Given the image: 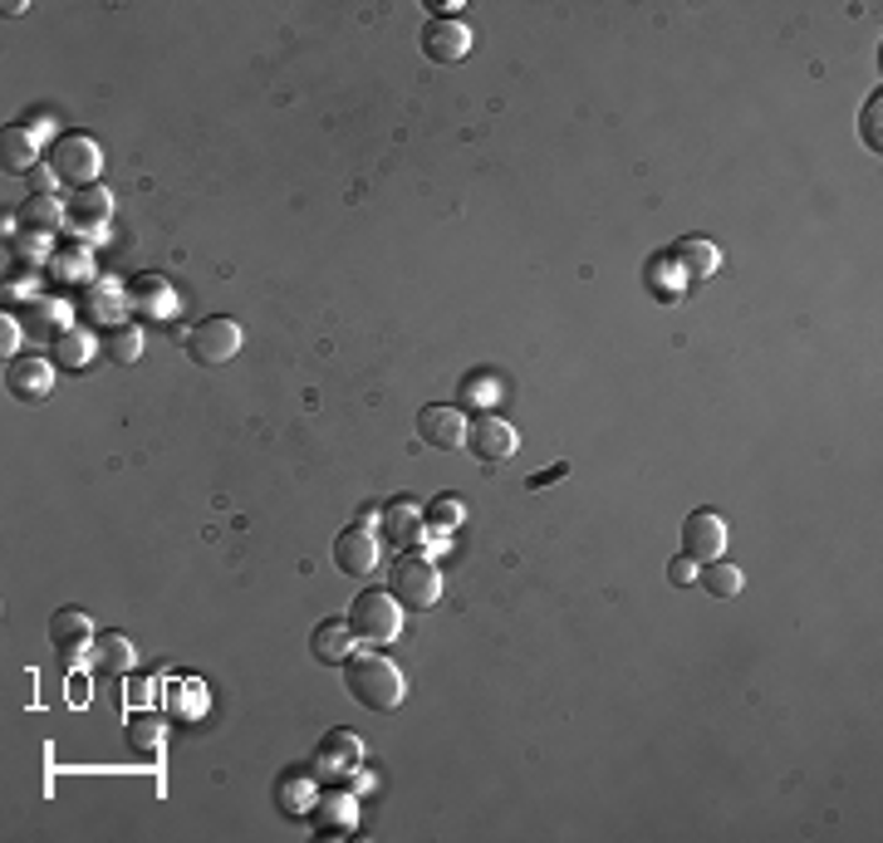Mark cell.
<instances>
[{"mask_svg": "<svg viewBox=\"0 0 883 843\" xmlns=\"http://www.w3.org/2000/svg\"><path fill=\"white\" fill-rule=\"evenodd\" d=\"M187 353H191V363H201V368L231 363L236 353H241V324H236V319H226V314L201 319V324L187 329Z\"/></svg>", "mask_w": 883, "mask_h": 843, "instance_id": "5b68a950", "label": "cell"}, {"mask_svg": "<svg viewBox=\"0 0 883 843\" xmlns=\"http://www.w3.org/2000/svg\"><path fill=\"white\" fill-rule=\"evenodd\" d=\"M89 657H94L98 677H128V672L138 667V647H133L128 633H98Z\"/></svg>", "mask_w": 883, "mask_h": 843, "instance_id": "4fadbf2b", "label": "cell"}, {"mask_svg": "<svg viewBox=\"0 0 883 843\" xmlns=\"http://www.w3.org/2000/svg\"><path fill=\"white\" fill-rule=\"evenodd\" d=\"M108 216H113L108 191L104 187H84V191H74L70 207H64V226H70L74 236H84V231H94V226H108Z\"/></svg>", "mask_w": 883, "mask_h": 843, "instance_id": "5bb4252c", "label": "cell"}, {"mask_svg": "<svg viewBox=\"0 0 883 843\" xmlns=\"http://www.w3.org/2000/svg\"><path fill=\"white\" fill-rule=\"evenodd\" d=\"M349 628L373 647L393 643V637L403 633V603L393 594H383V589H364V594L354 599V608H349Z\"/></svg>", "mask_w": 883, "mask_h": 843, "instance_id": "7a4b0ae2", "label": "cell"}, {"mask_svg": "<svg viewBox=\"0 0 883 843\" xmlns=\"http://www.w3.org/2000/svg\"><path fill=\"white\" fill-rule=\"evenodd\" d=\"M50 173L60 177L64 187H74V191L98 187V173H104V153H98V143L84 138V133H64V138L50 147Z\"/></svg>", "mask_w": 883, "mask_h": 843, "instance_id": "3957f363", "label": "cell"}, {"mask_svg": "<svg viewBox=\"0 0 883 843\" xmlns=\"http://www.w3.org/2000/svg\"><path fill=\"white\" fill-rule=\"evenodd\" d=\"M560 476H570V461H554L550 471H540V476H530V491H540V486H550V481H560Z\"/></svg>", "mask_w": 883, "mask_h": 843, "instance_id": "d6a6232c", "label": "cell"}, {"mask_svg": "<svg viewBox=\"0 0 883 843\" xmlns=\"http://www.w3.org/2000/svg\"><path fill=\"white\" fill-rule=\"evenodd\" d=\"M864 108H869V113H864V143H869V147H874V153H879V94L869 98Z\"/></svg>", "mask_w": 883, "mask_h": 843, "instance_id": "f546056e", "label": "cell"}, {"mask_svg": "<svg viewBox=\"0 0 883 843\" xmlns=\"http://www.w3.org/2000/svg\"><path fill=\"white\" fill-rule=\"evenodd\" d=\"M721 550H727V520L717 510H693L683 520V554L697 564H711L721 560Z\"/></svg>", "mask_w": 883, "mask_h": 843, "instance_id": "52a82bcc", "label": "cell"}, {"mask_svg": "<svg viewBox=\"0 0 883 843\" xmlns=\"http://www.w3.org/2000/svg\"><path fill=\"white\" fill-rule=\"evenodd\" d=\"M354 829V794H330L320 804V834H344Z\"/></svg>", "mask_w": 883, "mask_h": 843, "instance_id": "d4e9b609", "label": "cell"}, {"mask_svg": "<svg viewBox=\"0 0 883 843\" xmlns=\"http://www.w3.org/2000/svg\"><path fill=\"white\" fill-rule=\"evenodd\" d=\"M467 447L477 451V461H511L516 457V447H520V437H516V427L506 422L501 413H481L477 422H467Z\"/></svg>", "mask_w": 883, "mask_h": 843, "instance_id": "8992f818", "label": "cell"}, {"mask_svg": "<svg viewBox=\"0 0 883 843\" xmlns=\"http://www.w3.org/2000/svg\"><path fill=\"white\" fill-rule=\"evenodd\" d=\"M378 534H373L368 525H349L344 534L334 540V564H339V574H349V579H368L373 569H378Z\"/></svg>", "mask_w": 883, "mask_h": 843, "instance_id": "ba28073f", "label": "cell"}, {"mask_svg": "<svg viewBox=\"0 0 883 843\" xmlns=\"http://www.w3.org/2000/svg\"><path fill=\"white\" fill-rule=\"evenodd\" d=\"M673 260L687 270V280H702V275H711V270L721 266V250L711 241H702V236H683V241L673 246Z\"/></svg>", "mask_w": 883, "mask_h": 843, "instance_id": "e0dca14e", "label": "cell"}, {"mask_svg": "<svg viewBox=\"0 0 883 843\" xmlns=\"http://www.w3.org/2000/svg\"><path fill=\"white\" fill-rule=\"evenodd\" d=\"M104 348L113 363H138L143 358V329L138 324H108Z\"/></svg>", "mask_w": 883, "mask_h": 843, "instance_id": "7402d4cb", "label": "cell"}, {"mask_svg": "<svg viewBox=\"0 0 883 843\" xmlns=\"http://www.w3.org/2000/svg\"><path fill=\"white\" fill-rule=\"evenodd\" d=\"M54 358H60L64 368H84V363L94 358V334H84V329H64V334L54 339Z\"/></svg>", "mask_w": 883, "mask_h": 843, "instance_id": "603a6c76", "label": "cell"}, {"mask_svg": "<svg viewBox=\"0 0 883 843\" xmlns=\"http://www.w3.org/2000/svg\"><path fill=\"white\" fill-rule=\"evenodd\" d=\"M20 231H30V236H50L54 226L64 221V207L54 201V191H30V201L20 207Z\"/></svg>", "mask_w": 883, "mask_h": 843, "instance_id": "2e32d148", "label": "cell"}, {"mask_svg": "<svg viewBox=\"0 0 883 843\" xmlns=\"http://www.w3.org/2000/svg\"><path fill=\"white\" fill-rule=\"evenodd\" d=\"M89 643H94V623H89V613L84 608H60L50 618V647L60 657H84L89 653Z\"/></svg>", "mask_w": 883, "mask_h": 843, "instance_id": "7c38bea8", "label": "cell"}, {"mask_svg": "<svg viewBox=\"0 0 883 843\" xmlns=\"http://www.w3.org/2000/svg\"><path fill=\"white\" fill-rule=\"evenodd\" d=\"M359 760H364V750H359L354 731L324 736V746H320V770H324V774H344V770H354Z\"/></svg>", "mask_w": 883, "mask_h": 843, "instance_id": "ffe728a7", "label": "cell"}, {"mask_svg": "<svg viewBox=\"0 0 883 843\" xmlns=\"http://www.w3.org/2000/svg\"><path fill=\"white\" fill-rule=\"evenodd\" d=\"M697 584L707 589L711 599H736V594H741L746 579H741V569H736V564L711 560V564H697Z\"/></svg>", "mask_w": 883, "mask_h": 843, "instance_id": "44dd1931", "label": "cell"}, {"mask_svg": "<svg viewBox=\"0 0 883 843\" xmlns=\"http://www.w3.org/2000/svg\"><path fill=\"white\" fill-rule=\"evenodd\" d=\"M344 687L354 701H364L368 711H398L407 697V681L403 672L393 667V657L383 653H349L344 657Z\"/></svg>", "mask_w": 883, "mask_h": 843, "instance_id": "6da1fadb", "label": "cell"}, {"mask_svg": "<svg viewBox=\"0 0 883 843\" xmlns=\"http://www.w3.org/2000/svg\"><path fill=\"white\" fill-rule=\"evenodd\" d=\"M163 736H167L163 716H128V740H133V750H143V756H157V750H163Z\"/></svg>", "mask_w": 883, "mask_h": 843, "instance_id": "cb8c5ba5", "label": "cell"}, {"mask_svg": "<svg viewBox=\"0 0 883 843\" xmlns=\"http://www.w3.org/2000/svg\"><path fill=\"white\" fill-rule=\"evenodd\" d=\"M496 397V378H486V373H471L467 383H461V403L467 407H481V403H491Z\"/></svg>", "mask_w": 883, "mask_h": 843, "instance_id": "83f0119b", "label": "cell"}, {"mask_svg": "<svg viewBox=\"0 0 883 843\" xmlns=\"http://www.w3.org/2000/svg\"><path fill=\"white\" fill-rule=\"evenodd\" d=\"M667 579H673V584H697V560H687V554L673 560L667 564Z\"/></svg>", "mask_w": 883, "mask_h": 843, "instance_id": "f1b7e54d", "label": "cell"}, {"mask_svg": "<svg viewBox=\"0 0 883 843\" xmlns=\"http://www.w3.org/2000/svg\"><path fill=\"white\" fill-rule=\"evenodd\" d=\"M451 500L457 496H442L433 510H427V520H433V525H451V520H457V506H451Z\"/></svg>", "mask_w": 883, "mask_h": 843, "instance_id": "4dcf8cb0", "label": "cell"}, {"mask_svg": "<svg viewBox=\"0 0 883 843\" xmlns=\"http://www.w3.org/2000/svg\"><path fill=\"white\" fill-rule=\"evenodd\" d=\"M6 393L15 397V403H44V397L54 393V368L44 358H15L6 368Z\"/></svg>", "mask_w": 883, "mask_h": 843, "instance_id": "8fae6325", "label": "cell"}, {"mask_svg": "<svg viewBox=\"0 0 883 843\" xmlns=\"http://www.w3.org/2000/svg\"><path fill=\"white\" fill-rule=\"evenodd\" d=\"M417 437L437 451H457V447H467V417H461V407L433 403L417 413Z\"/></svg>", "mask_w": 883, "mask_h": 843, "instance_id": "9c48e42d", "label": "cell"}, {"mask_svg": "<svg viewBox=\"0 0 883 843\" xmlns=\"http://www.w3.org/2000/svg\"><path fill=\"white\" fill-rule=\"evenodd\" d=\"M310 647H314V657H320V663H344V657L354 653V628H349V623H339V618H330V623H320V628H314Z\"/></svg>", "mask_w": 883, "mask_h": 843, "instance_id": "d6986e66", "label": "cell"}, {"mask_svg": "<svg viewBox=\"0 0 883 843\" xmlns=\"http://www.w3.org/2000/svg\"><path fill=\"white\" fill-rule=\"evenodd\" d=\"M423 54L433 64H457V60H467L471 54V30L461 25V20H442V15H433L427 20V30H423Z\"/></svg>", "mask_w": 883, "mask_h": 843, "instance_id": "30bf717a", "label": "cell"}, {"mask_svg": "<svg viewBox=\"0 0 883 843\" xmlns=\"http://www.w3.org/2000/svg\"><path fill=\"white\" fill-rule=\"evenodd\" d=\"M54 275H60V280H89V275H94V266H89V256H84V250H64V256H54Z\"/></svg>", "mask_w": 883, "mask_h": 843, "instance_id": "4316f807", "label": "cell"}, {"mask_svg": "<svg viewBox=\"0 0 883 843\" xmlns=\"http://www.w3.org/2000/svg\"><path fill=\"white\" fill-rule=\"evenodd\" d=\"M388 594L398 599L403 608L427 613V608H437V599H442V574L433 569V560H423V554H398Z\"/></svg>", "mask_w": 883, "mask_h": 843, "instance_id": "277c9868", "label": "cell"}, {"mask_svg": "<svg viewBox=\"0 0 883 843\" xmlns=\"http://www.w3.org/2000/svg\"><path fill=\"white\" fill-rule=\"evenodd\" d=\"M35 157H40L35 133L30 128H0V167H6V173H30Z\"/></svg>", "mask_w": 883, "mask_h": 843, "instance_id": "ac0fdd59", "label": "cell"}, {"mask_svg": "<svg viewBox=\"0 0 883 843\" xmlns=\"http://www.w3.org/2000/svg\"><path fill=\"white\" fill-rule=\"evenodd\" d=\"M128 300L143 319H173L177 314V290L163 275H138L128 284Z\"/></svg>", "mask_w": 883, "mask_h": 843, "instance_id": "9a60e30c", "label": "cell"}, {"mask_svg": "<svg viewBox=\"0 0 883 843\" xmlns=\"http://www.w3.org/2000/svg\"><path fill=\"white\" fill-rule=\"evenodd\" d=\"M383 530L393 534V544H413L417 534H423V520H417L407 506H393L388 516H383Z\"/></svg>", "mask_w": 883, "mask_h": 843, "instance_id": "484cf974", "label": "cell"}, {"mask_svg": "<svg viewBox=\"0 0 883 843\" xmlns=\"http://www.w3.org/2000/svg\"><path fill=\"white\" fill-rule=\"evenodd\" d=\"M280 804L304 809V804H310V784H285V790H280Z\"/></svg>", "mask_w": 883, "mask_h": 843, "instance_id": "1f68e13d", "label": "cell"}]
</instances>
